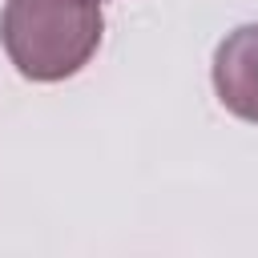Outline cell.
I'll list each match as a JSON object with an SVG mask.
<instances>
[{"mask_svg": "<svg viewBox=\"0 0 258 258\" xmlns=\"http://www.w3.org/2000/svg\"><path fill=\"white\" fill-rule=\"evenodd\" d=\"M101 0H8L0 12V44L24 81H64L101 48Z\"/></svg>", "mask_w": 258, "mask_h": 258, "instance_id": "obj_1", "label": "cell"}, {"mask_svg": "<svg viewBox=\"0 0 258 258\" xmlns=\"http://www.w3.org/2000/svg\"><path fill=\"white\" fill-rule=\"evenodd\" d=\"M214 93L234 117L258 125V24L226 32L214 48Z\"/></svg>", "mask_w": 258, "mask_h": 258, "instance_id": "obj_2", "label": "cell"}]
</instances>
